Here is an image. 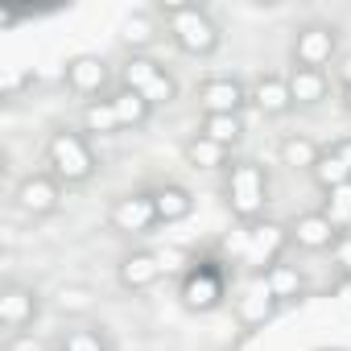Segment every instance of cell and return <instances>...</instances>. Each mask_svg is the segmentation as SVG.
Returning a JSON list of instances; mask_svg holds the SVG:
<instances>
[{
	"mask_svg": "<svg viewBox=\"0 0 351 351\" xmlns=\"http://www.w3.org/2000/svg\"><path fill=\"white\" fill-rule=\"evenodd\" d=\"M46 161H50V169H54V178L66 182V186L87 182L91 173H95V153H91L87 136L75 132V128H58V132L50 136V145H46Z\"/></svg>",
	"mask_w": 351,
	"mask_h": 351,
	"instance_id": "obj_5",
	"label": "cell"
},
{
	"mask_svg": "<svg viewBox=\"0 0 351 351\" xmlns=\"http://www.w3.org/2000/svg\"><path fill=\"white\" fill-rule=\"evenodd\" d=\"M157 277H161V261L153 252H132L120 265V285L124 289H149Z\"/></svg>",
	"mask_w": 351,
	"mask_h": 351,
	"instance_id": "obj_17",
	"label": "cell"
},
{
	"mask_svg": "<svg viewBox=\"0 0 351 351\" xmlns=\"http://www.w3.org/2000/svg\"><path fill=\"white\" fill-rule=\"evenodd\" d=\"M153 38H157V29H153V21H149L145 13H136V17H128V21L120 25V42L132 46V50H145Z\"/></svg>",
	"mask_w": 351,
	"mask_h": 351,
	"instance_id": "obj_26",
	"label": "cell"
},
{
	"mask_svg": "<svg viewBox=\"0 0 351 351\" xmlns=\"http://www.w3.org/2000/svg\"><path fill=\"white\" fill-rule=\"evenodd\" d=\"M322 153L326 149H318L310 136H285L281 141V165H289V169H314L322 161Z\"/></svg>",
	"mask_w": 351,
	"mask_h": 351,
	"instance_id": "obj_19",
	"label": "cell"
},
{
	"mask_svg": "<svg viewBox=\"0 0 351 351\" xmlns=\"http://www.w3.org/2000/svg\"><path fill=\"white\" fill-rule=\"evenodd\" d=\"M244 87L228 75H215L199 87V104L207 108V116H240V104H244Z\"/></svg>",
	"mask_w": 351,
	"mask_h": 351,
	"instance_id": "obj_11",
	"label": "cell"
},
{
	"mask_svg": "<svg viewBox=\"0 0 351 351\" xmlns=\"http://www.w3.org/2000/svg\"><path fill=\"white\" fill-rule=\"evenodd\" d=\"M124 87L136 91L141 99H149L153 108L178 99V83H173V75H169L161 62L145 58V54H132V58L124 62Z\"/></svg>",
	"mask_w": 351,
	"mask_h": 351,
	"instance_id": "obj_7",
	"label": "cell"
},
{
	"mask_svg": "<svg viewBox=\"0 0 351 351\" xmlns=\"http://www.w3.org/2000/svg\"><path fill=\"white\" fill-rule=\"evenodd\" d=\"M91 306H95V298H91L87 285H62L58 289V310L62 314H87Z\"/></svg>",
	"mask_w": 351,
	"mask_h": 351,
	"instance_id": "obj_27",
	"label": "cell"
},
{
	"mask_svg": "<svg viewBox=\"0 0 351 351\" xmlns=\"http://www.w3.org/2000/svg\"><path fill=\"white\" fill-rule=\"evenodd\" d=\"M108 223H112L116 232H124V236H141V232H149V228L157 223L153 195H124V199H116Z\"/></svg>",
	"mask_w": 351,
	"mask_h": 351,
	"instance_id": "obj_9",
	"label": "cell"
},
{
	"mask_svg": "<svg viewBox=\"0 0 351 351\" xmlns=\"http://www.w3.org/2000/svg\"><path fill=\"white\" fill-rule=\"evenodd\" d=\"M66 87L75 95H99L108 87V66L91 54H79V58L66 62Z\"/></svg>",
	"mask_w": 351,
	"mask_h": 351,
	"instance_id": "obj_15",
	"label": "cell"
},
{
	"mask_svg": "<svg viewBox=\"0 0 351 351\" xmlns=\"http://www.w3.org/2000/svg\"><path fill=\"white\" fill-rule=\"evenodd\" d=\"M62 351H108V343L99 330H71L62 339Z\"/></svg>",
	"mask_w": 351,
	"mask_h": 351,
	"instance_id": "obj_28",
	"label": "cell"
},
{
	"mask_svg": "<svg viewBox=\"0 0 351 351\" xmlns=\"http://www.w3.org/2000/svg\"><path fill=\"white\" fill-rule=\"evenodd\" d=\"M269 203V173L261 161H232L228 165V207L240 223H256Z\"/></svg>",
	"mask_w": 351,
	"mask_h": 351,
	"instance_id": "obj_4",
	"label": "cell"
},
{
	"mask_svg": "<svg viewBox=\"0 0 351 351\" xmlns=\"http://www.w3.org/2000/svg\"><path fill=\"white\" fill-rule=\"evenodd\" d=\"M273 310H277V298H273L269 281H265V277H252V281H248V289H244V293H240V302H236L240 322H244V326H261V322H269V318H273Z\"/></svg>",
	"mask_w": 351,
	"mask_h": 351,
	"instance_id": "obj_14",
	"label": "cell"
},
{
	"mask_svg": "<svg viewBox=\"0 0 351 351\" xmlns=\"http://www.w3.org/2000/svg\"><path fill=\"white\" fill-rule=\"evenodd\" d=\"M289 244V232L277 228V223H240L236 232H228L219 240V252H223V265L236 261V265H248L256 277H265L273 265H281V252Z\"/></svg>",
	"mask_w": 351,
	"mask_h": 351,
	"instance_id": "obj_1",
	"label": "cell"
},
{
	"mask_svg": "<svg viewBox=\"0 0 351 351\" xmlns=\"http://www.w3.org/2000/svg\"><path fill=\"white\" fill-rule=\"evenodd\" d=\"M339 79H343V87H351V54L343 58V66H339Z\"/></svg>",
	"mask_w": 351,
	"mask_h": 351,
	"instance_id": "obj_33",
	"label": "cell"
},
{
	"mask_svg": "<svg viewBox=\"0 0 351 351\" xmlns=\"http://www.w3.org/2000/svg\"><path fill=\"white\" fill-rule=\"evenodd\" d=\"M289 240H298V244L310 248V252H326V248H335V244L343 240V232H339L322 211H310V215H298V219H293Z\"/></svg>",
	"mask_w": 351,
	"mask_h": 351,
	"instance_id": "obj_12",
	"label": "cell"
},
{
	"mask_svg": "<svg viewBox=\"0 0 351 351\" xmlns=\"http://www.w3.org/2000/svg\"><path fill=\"white\" fill-rule=\"evenodd\" d=\"M343 99H347V112H351V87H343Z\"/></svg>",
	"mask_w": 351,
	"mask_h": 351,
	"instance_id": "obj_34",
	"label": "cell"
},
{
	"mask_svg": "<svg viewBox=\"0 0 351 351\" xmlns=\"http://www.w3.org/2000/svg\"><path fill=\"white\" fill-rule=\"evenodd\" d=\"M265 281H269V289H273V298H277V302H285V298H298V293H302V273H298L293 265H273V269L265 273Z\"/></svg>",
	"mask_w": 351,
	"mask_h": 351,
	"instance_id": "obj_25",
	"label": "cell"
},
{
	"mask_svg": "<svg viewBox=\"0 0 351 351\" xmlns=\"http://www.w3.org/2000/svg\"><path fill=\"white\" fill-rule=\"evenodd\" d=\"M17 203L29 215H50L62 203V186H58V178H50V173H34V178H25L17 186Z\"/></svg>",
	"mask_w": 351,
	"mask_h": 351,
	"instance_id": "obj_13",
	"label": "cell"
},
{
	"mask_svg": "<svg viewBox=\"0 0 351 351\" xmlns=\"http://www.w3.org/2000/svg\"><path fill=\"white\" fill-rule=\"evenodd\" d=\"M335 46H339V38H335L330 25H306V29H298L293 62H298L302 71H322V66L335 58Z\"/></svg>",
	"mask_w": 351,
	"mask_h": 351,
	"instance_id": "obj_8",
	"label": "cell"
},
{
	"mask_svg": "<svg viewBox=\"0 0 351 351\" xmlns=\"http://www.w3.org/2000/svg\"><path fill=\"white\" fill-rule=\"evenodd\" d=\"M29 83H34V71H5V75H0V95H5V99H17Z\"/></svg>",
	"mask_w": 351,
	"mask_h": 351,
	"instance_id": "obj_29",
	"label": "cell"
},
{
	"mask_svg": "<svg viewBox=\"0 0 351 351\" xmlns=\"http://www.w3.org/2000/svg\"><path fill=\"white\" fill-rule=\"evenodd\" d=\"M149 112H153L149 99H141L136 91L120 87L112 99H95V104H87V112H83V128L95 132V136H112V132H120V128H141V124L149 120Z\"/></svg>",
	"mask_w": 351,
	"mask_h": 351,
	"instance_id": "obj_3",
	"label": "cell"
},
{
	"mask_svg": "<svg viewBox=\"0 0 351 351\" xmlns=\"http://www.w3.org/2000/svg\"><path fill=\"white\" fill-rule=\"evenodd\" d=\"M335 256H339V265H343V293L351 298V236H343V240L335 244Z\"/></svg>",
	"mask_w": 351,
	"mask_h": 351,
	"instance_id": "obj_30",
	"label": "cell"
},
{
	"mask_svg": "<svg viewBox=\"0 0 351 351\" xmlns=\"http://www.w3.org/2000/svg\"><path fill=\"white\" fill-rule=\"evenodd\" d=\"M199 132H203L207 141H215V145L232 149V145H236V141L244 136V120H240V116H207Z\"/></svg>",
	"mask_w": 351,
	"mask_h": 351,
	"instance_id": "obj_22",
	"label": "cell"
},
{
	"mask_svg": "<svg viewBox=\"0 0 351 351\" xmlns=\"http://www.w3.org/2000/svg\"><path fill=\"white\" fill-rule=\"evenodd\" d=\"M228 293V265L219 256L195 261V269L182 277V306L186 310H215Z\"/></svg>",
	"mask_w": 351,
	"mask_h": 351,
	"instance_id": "obj_6",
	"label": "cell"
},
{
	"mask_svg": "<svg viewBox=\"0 0 351 351\" xmlns=\"http://www.w3.org/2000/svg\"><path fill=\"white\" fill-rule=\"evenodd\" d=\"M310 173H314V182H318L322 191H339V186H347V182H351V169H347L335 153H322V161H318Z\"/></svg>",
	"mask_w": 351,
	"mask_h": 351,
	"instance_id": "obj_24",
	"label": "cell"
},
{
	"mask_svg": "<svg viewBox=\"0 0 351 351\" xmlns=\"http://www.w3.org/2000/svg\"><path fill=\"white\" fill-rule=\"evenodd\" d=\"M252 104L265 112V116H281L293 108V95H289V79L281 75H261L252 83Z\"/></svg>",
	"mask_w": 351,
	"mask_h": 351,
	"instance_id": "obj_16",
	"label": "cell"
},
{
	"mask_svg": "<svg viewBox=\"0 0 351 351\" xmlns=\"http://www.w3.org/2000/svg\"><path fill=\"white\" fill-rule=\"evenodd\" d=\"M322 215H326L343 236H351V182H347V186H339V191H326Z\"/></svg>",
	"mask_w": 351,
	"mask_h": 351,
	"instance_id": "obj_23",
	"label": "cell"
},
{
	"mask_svg": "<svg viewBox=\"0 0 351 351\" xmlns=\"http://www.w3.org/2000/svg\"><path fill=\"white\" fill-rule=\"evenodd\" d=\"M34 318H38V293L25 285H5V293H0V326L9 335H25Z\"/></svg>",
	"mask_w": 351,
	"mask_h": 351,
	"instance_id": "obj_10",
	"label": "cell"
},
{
	"mask_svg": "<svg viewBox=\"0 0 351 351\" xmlns=\"http://www.w3.org/2000/svg\"><path fill=\"white\" fill-rule=\"evenodd\" d=\"M186 161H191L195 169H219V165H228V149L215 145V141H207V136L199 132L195 141H186Z\"/></svg>",
	"mask_w": 351,
	"mask_h": 351,
	"instance_id": "obj_21",
	"label": "cell"
},
{
	"mask_svg": "<svg viewBox=\"0 0 351 351\" xmlns=\"http://www.w3.org/2000/svg\"><path fill=\"white\" fill-rule=\"evenodd\" d=\"M153 207H157V223H178L195 211V199L182 186H161L153 191Z\"/></svg>",
	"mask_w": 351,
	"mask_h": 351,
	"instance_id": "obj_18",
	"label": "cell"
},
{
	"mask_svg": "<svg viewBox=\"0 0 351 351\" xmlns=\"http://www.w3.org/2000/svg\"><path fill=\"white\" fill-rule=\"evenodd\" d=\"M9 351H42V347L34 343V335H13V343H9Z\"/></svg>",
	"mask_w": 351,
	"mask_h": 351,
	"instance_id": "obj_32",
	"label": "cell"
},
{
	"mask_svg": "<svg viewBox=\"0 0 351 351\" xmlns=\"http://www.w3.org/2000/svg\"><path fill=\"white\" fill-rule=\"evenodd\" d=\"M326 153H335V157H339V161H343V165L351 169V136H343V141H335V145H330Z\"/></svg>",
	"mask_w": 351,
	"mask_h": 351,
	"instance_id": "obj_31",
	"label": "cell"
},
{
	"mask_svg": "<svg viewBox=\"0 0 351 351\" xmlns=\"http://www.w3.org/2000/svg\"><path fill=\"white\" fill-rule=\"evenodd\" d=\"M157 13H161V21L169 25V38L178 42L182 54L207 58V54L219 50V25H215L199 5H186V0H161Z\"/></svg>",
	"mask_w": 351,
	"mask_h": 351,
	"instance_id": "obj_2",
	"label": "cell"
},
{
	"mask_svg": "<svg viewBox=\"0 0 351 351\" xmlns=\"http://www.w3.org/2000/svg\"><path fill=\"white\" fill-rule=\"evenodd\" d=\"M289 95H293V104H318V99H326V75H322V71H302V66H293V75H289Z\"/></svg>",
	"mask_w": 351,
	"mask_h": 351,
	"instance_id": "obj_20",
	"label": "cell"
}]
</instances>
